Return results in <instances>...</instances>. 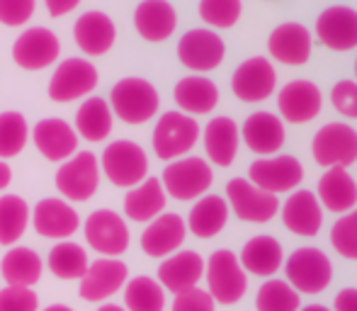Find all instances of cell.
Wrapping results in <instances>:
<instances>
[{"label":"cell","mask_w":357,"mask_h":311,"mask_svg":"<svg viewBox=\"0 0 357 311\" xmlns=\"http://www.w3.org/2000/svg\"><path fill=\"white\" fill-rule=\"evenodd\" d=\"M100 168L114 188L132 190L149 178V156L139 144L117 139L105 146L102 156H100Z\"/></svg>","instance_id":"obj_6"},{"label":"cell","mask_w":357,"mask_h":311,"mask_svg":"<svg viewBox=\"0 0 357 311\" xmlns=\"http://www.w3.org/2000/svg\"><path fill=\"white\" fill-rule=\"evenodd\" d=\"M98 311H127L124 307H119V304H102Z\"/></svg>","instance_id":"obj_52"},{"label":"cell","mask_w":357,"mask_h":311,"mask_svg":"<svg viewBox=\"0 0 357 311\" xmlns=\"http://www.w3.org/2000/svg\"><path fill=\"white\" fill-rule=\"evenodd\" d=\"M333 311H357V287H345L335 294Z\"/></svg>","instance_id":"obj_47"},{"label":"cell","mask_w":357,"mask_h":311,"mask_svg":"<svg viewBox=\"0 0 357 311\" xmlns=\"http://www.w3.org/2000/svg\"><path fill=\"white\" fill-rule=\"evenodd\" d=\"M90 260L80 243L73 241H59L47 255V268L59 280H80L88 270Z\"/></svg>","instance_id":"obj_36"},{"label":"cell","mask_w":357,"mask_h":311,"mask_svg":"<svg viewBox=\"0 0 357 311\" xmlns=\"http://www.w3.org/2000/svg\"><path fill=\"white\" fill-rule=\"evenodd\" d=\"M29 139L34 142L37 151L47 160L54 163H63L78 151V134L68 122L56 117L39 119L34 129L29 132Z\"/></svg>","instance_id":"obj_20"},{"label":"cell","mask_w":357,"mask_h":311,"mask_svg":"<svg viewBox=\"0 0 357 311\" xmlns=\"http://www.w3.org/2000/svg\"><path fill=\"white\" fill-rule=\"evenodd\" d=\"M185 238H188V224L180 214H158L153 222L146 224L139 243L149 258H168L178 253Z\"/></svg>","instance_id":"obj_21"},{"label":"cell","mask_w":357,"mask_h":311,"mask_svg":"<svg viewBox=\"0 0 357 311\" xmlns=\"http://www.w3.org/2000/svg\"><path fill=\"white\" fill-rule=\"evenodd\" d=\"M316 197L326 212L345 214L357 204V183L348 168H326L316 185Z\"/></svg>","instance_id":"obj_28"},{"label":"cell","mask_w":357,"mask_h":311,"mask_svg":"<svg viewBox=\"0 0 357 311\" xmlns=\"http://www.w3.org/2000/svg\"><path fill=\"white\" fill-rule=\"evenodd\" d=\"M311 156L321 168H348L357 160V132L343 122L324 124L314 134Z\"/></svg>","instance_id":"obj_9"},{"label":"cell","mask_w":357,"mask_h":311,"mask_svg":"<svg viewBox=\"0 0 357 311\" xmlns=\"http://www.w3.org/2000/svg\"><path fill=\"white\" fill-rule=\"evenodd\" d=\"M114 114L105 98H88L75 112V134L90 144H100L112 134Z\"/></svg>","instance_id":"obj_34"},{"label":"cell","mask_w":357,"mask_h":311,"mask_svg":"<svg viewBox=\"0 0 357 311\" xmlns=\"http://www.w3.org/2000/svg\"><path fill=\"white\" fill-rule=\"evenodd\" d=\"M331 105L348 119H357V80H338L331 90Z\"/></svg>","instance_id":"obj_44"},{"label":"cell","mask_w":357,"mask_h":311,"mask_svg":"<svg viewBox=\"0 0 357 311\" xmlns=\"http://www.w3.org/2000/svg\"><path fill=\"white\" fill-rule=\"evenodd\" d=\"M29 222H32L34 232L39 236L54 241H68L80 229L78 212H75L66 199H59V197H47L34 204L32 214H29Z\"/></svg>","instance_id":"obj_18"},{"label":"cell","mask_w":357,"mask_h":311,"mask_svg":"<svg viewBox=\"0 0 357 311\" xmlns=\"http://www.w3.org/2000/svg\"><path fill=\"white\" fill-rule=\"evenodd\" d=\"M301 294L287 280H265L255 294V311H299Z\"/></svg>","instance_id":"obj_39"},{"label":"cell","mask_w":357,"mask_h":311,"mask_svg":"<svg viewBox=\"0 0 357 311\" xmlns=\"http://www.w3.org/2000/svg\"><path fill=\"white\" fill-rule=\"evenodd\" d=\"M241 265L245 273L255 275V278H273L275 273H280L284 263V250L275 236L260 234L253 236L243 243L238 255Z\"/></svg>","instance_id":"obj_29"},{"label":"cell","mask_w":357,"mask_h":311,"mask_svg":"<svg viewBox=\"0 0 357 311\" xmlns=\"http://www.w3.org/2000/svg\"><path fill=\"white\" fill-rule=\"evenodd\" d=\"M44 311H73L71 307H66V304H49Z\"/></svg>","instance_id":"obj_51"},{"label":"cell","mask_w":357,"mask_h":311,"mask_svg":"<svg viewBox=\"0 0 357 311\" xmlns=\"http://www.w3.org/2000/svg\"><path fill=\"white\" fill-rule=\"evenodd\" d=\"M165 202L168 195L160 185V178H146L124 195V214L137 224H149L158 214H163Z\"/></svg>","instance_id":"obj_32"},{"label":"cell","mask_w":357,"mask_h":311,"mask_svg":"<svg viewBox=\"0 0 357 311\" xmlns=\"http://www.w3.org/2000/svg\"><path fill=\"white\" fill-rule=\"evenodd\" d=\"M214 183V170L199 156H185V158L170 160L160 175L165 195L178 202H190L207 195V190Z\"/></svg>","instance_id":"obj_5"},{"label":"cell","mask_w":357,"mask_h":311,"mask_svg":"<svg viewBox=\"0 0 357 311\" xmlns=\"http://www.w3.org/2000/svg\"><path fill=\"white\" fill-rule=\"evenodd\" d=\"M204 278V258L195 250H178V253L163 258L158 265V285L170 294L188 292L199 287Z\"/></svg>","instance_id":"obj_22"},{"label":"cell","mask_w":357,"mask_h":311,"mask_svg":"<svg viewBox=\"0 0 357 311\" xmlns=\"http://www.w3.org/2000/svg\"><path fill=\"white\" fill-rule=\"evenodd\" d=\"M37 10V0H0V24L22 27Z\"/></svg>","instance_id":"obj_45"},{"label":"cell","mask_w":357,"mask_h":311,"mask_svg":"<svg viewBox=\"0 0 357 311\" xmlns=\"http://www.w3.org/2000/svg\"><path fill=\"white\" fill-rule=\"evenodd\" d=\"M10 180H13V170H10V165L5 160H0V192L8 188Z\"/></svg>","instance_id":"obj_49"},{"label":"cell","mask_w":357,"mask_h":311,"mask_svg":"<svg viewBox=\"0 0 357 311\" xmlns=\"http://www.w3.org/2000/svg\"><path fill=\"white\" fill-rule=\"evenodd\" d=\"M316 39L331 52H353L357 49V10L333 5L316 20Z\"/></svg>","instance_id":"obj_19"},{"label":"cell","mask_w":357,"mask_h":311,"mask_svg":"<svg viewBox=\"0 0 357 311\" xmlns=\"http://www.w3.org/2000/svg\"><path fill=\"white\" fill-rule=\"evenodd\" d=\"M204 278H207V292L216 304H238L248 292V273L241 265L238 255L221 248L209 255L204 263Z\"/></svg>","instance_id":"obj_3"},{"label":"cell","mask_w":357,"mask_h":311,"mask_svg":"<svg viewBox=\"0 0 357 311\" xmlns=\"http://www.w3.org/2000/svg\"><path fill=\"white\" fill-rule=\"evenodd\" d=\"M44 5H47L52 17H63V15L73 13V10L78 8L80 0H44Z\"/></svg>","instance_id":"obj_48"},{"label":"cell","mask_w":357,"mask_h":311,"mask_svg":"<svg viewBox=\"0 0 357 311\" xmlns=\"http://www.w3.org/2000/svg\"><path fill=\"white\" fill-rule=\"evenodd\" d=\"M331 245L345 260H357V209L345 212L331 227Z\"/></svg>","instance_id":"obj_41"},{"label":"cell","mask_w":357,"mask_h":311,"mask_svg":"<svg viewBox=\"0 0 357 311\" xmlns=\"http://www.w3.org/2000/svg\"><path fill=\"white\" fill-rule=\"evenodd\" d=\"M284 280L299 294H321L333 282V263L316 245L296 248L284 263Z\"/></svg>","instance_id":"obj_2"},{"label":"cell","mask_w":357,"mask_h":311,"mask_svg":"<svg viewBox=\"0 0 357 311\" xmlns=\"http://www.w3.org/2000/svg\"><path fill=\"white\" fill-rule=\"evenodd\" d=\"M229 214V204L221 195H204L192 204L185 224H188V232L197 238H214L216 234L224 232Z\"/></svg>","instance_id":"obj_33"},{"label":"cell","mask_w":357,"mask_h":311,"mask_svg":"<svg viewBox=\"0 0 357 311\" xmlns=\"http://www.w3.org/2000/svg\"><path fill=\"white\" fill-rule=\"evenodd\" d=\"M73 39H75V47L85 56H105L114 47L117 27H114V22L105 13L88 10V13H83L75 20Z\"/></svg>","instance_id":"obj_25"},{"label":"cell","mask_w":357,"mask_h":311,"mask_svg":"<svg viewBox=\"0 0 357 311\" xmlns=\"http://www.w3.org/2000/svg\"><path fill=\"white\" fill-rule=\"evenodd\" d=\"M284 122L273 112H253L241 127V142L258 156H275L284 146Z\"/></svg>","instance_id":"obj_26"},{"label":"cell","mask_w":357,"mask_h":311,"mask_svg":"<svg viewBox=\"0 0 357 311\" xmlns=\"http://www.w3.org/2000/svg\"><path fill=\"white\" fill-rule=\"evenodd\" d=\"M61 54V42L47 27H29L15 39L13 44V61L22 71H42L56 63Z\"/></svg>","instance_id":"obj_15"},{"label":"cell","mask_w":357,"mask_h":311,"mask_svg":"<svg viewBox=\"0 0 357 311\" xmlns=\"http://www.w3.org/2000/svg\"><path fill=\"white\" fill-rule=\"evenodd\" d=\"M324 107V93L311 80H291L278 93V109L289 124H309L316 119Z\"/></svg>","instance_id":"obj_17"},{"label":"cell","mask_w":357,"mask_h":311,"mask_svg":"<svg viewBox=\"0 0 357 311\" xmlns=\"http://www.w3.org/2000/svg\"><path fill=\"white\" fill-rule=\"evenodd\" d=\"M85 243L102 258H119L129 248V227L112 209H95L83 224Z\"/></svg>","instance_id":"obj_10"},{"label":"cell","mask_w":357,"mask_h":311,"mask_svg":"<svg viewBox=\"0 0 357 311\" xmlns=\"http://www.w3.org/2000/svg\"><path fill=\"white\" fill-rule=\"evenodd\" d=\"M248 180L270 195L294 192L304 180V165L294 156H265L250 163Z\"/></svg>","instance_id":"obj_11"},{"label":"cell","mask_w":357,"mask_h":311,"mask_svg":"<svg viewBox=\"0 0 357 311\" xmlns=\"http://www.w3.org/2000/svg\"><path fill=\"white\" fill-rule=\"evenodd\" d=\"M124 309L127 311H163L165 289L158 285V280L146 278V275L127 280V285H124Z\"/></svg>","instance_id":"obj_38"},{"label":"cell","mask_w":357,"mask_h":311,"mask_svg":"<svg viewBox=\"0 0 357 311\" xmlns=\"http://www.w3.org/2000/svg\"><path fill=\"white\" fill-rule=\"evenodd\" d=\"M0 273L8 285L15 287H34L42 280L44 263L37 250L24 248V245H13L0 260Z\"/></svg>","instance_id":"obj_35"},{"label":"cell","mask_w":357,"mask_h":311,"mask_svg":"<svg viewBox=\"0 0 357 311\" xmlns=\"http://www.w3.org/2000/svg\"><path fill=\"white\" fill-rule=\"evenodd\" d=\"M314 39L311 32L299 22H284L275 27L268 37V52L275 61L284 66H304L311 59Z\"/></svg>","instance_id":"obj_23"},{"label":"cell","mask_w":357,"mask_h":311,"mask_svg":"<svg viewBox=\"0 0 357 311\" xmlns=\"http://www.w3.org/2000/svg\"><path fill=\"white\" fill-rule=\"evenodd\" d=\"M0 311H39V299L32 287H8L0 289Z\"/></svg>","instance_id":"obj_43"},{"label":"cell","mask_w":357,"mask_h":311,"mask_svg":"<svg viewBox=\"0 0 357 311\" xmlns=\"http://www.w3.org/2000/svg\"><path fill=\"white\" fill-rule=\"evenodd\" d=\"M275 88H278V73L265 56L245 59L231 76V90L243 103H263L273 98Z\"/></svg>","instance_id":"obj_16"},{"label":"cell","mask_w":357,"mask_h":311,"mask_svg":"<svg viewBox=\"0 0 357 311\" xmlns=\"http://www.w3.org/2000/svg\"><path fill=\"white\" fill-rule=\"evenodd\" d=\"M170 311H216V302L207 289L192 287L188 292L175 294Z\"/></svg>","instance_id":"obj_46"},{"label":"cell","mask_w":357,"mask_h":311,"mask_svg":"<svg viewBox=\"0 0 357 311\" xmlns=\"http://www.w3.org/2000/svg\"><path fill=\"white\" fill-rule=\"evenodd\" d=\"M355 78H357V59H355Z\"/></svg>","instance_id":"obj_53"},{"label":"cell","mask_w":357,"mask_h":311,"mask_svg":"<svg viewBox=\"0 0 357 311\" xmlns=\"http://www.w3.org/2000/svg\"><path fill=\"white\" fill-rule=\"evenodd\" d=\"M199 137H202V129H199L197 119L180 109H170L158 117L151 142H153L155 156L170 163V160H178L192 151Z\"/></svg>","instance_id":"obj_4"},{"label":"cell","mask_w":357,"mask_h":311,"mask_svg":"<svg viewBox=\"0 0 357 311\" xmlns=\"http://www.w3.org/2000/svg\"><path fill=\"white\" fill-rule=\"evenodd\" d=\"M109 109L124 124H146L158 114L160 95L144 78H122L109 90Z\"/></svg>","instance_id":"obj_1"},{"label":"cell","mask_w":357,"mask_h":311,"mask_svg":"<svg viewBox=\"0 0 357 311\" xmlns=\"http://www.w3.org/2000/svg\"><path fill=\"white\" fill-rule=\"evenodd\" d=\"M129 280V268L119 258H102L88 265L85 275L80 278V297L85 302H107L109 297H114L117 292H122L124 285Z\"/></svg>","instance_id":"obj_14"},{"label":"cell","mask_w":357,"mask_h":311,"mask_svg":"<svg viewBox=\"0 0 357 311\" xmlns=\"http://www.w3.org/2000/svg\"><path fill=\"white\" fill-rule=\"evenodd\" d=\"M299 311H333V309H328L326 304H306V307H301Z\"/></svg>","instance_id":"obj_50"},{"label":"cell","mask_w":357,"mask_h":311,"mask_svg":"<svg viewBox=\"0 0 357 311\" xmlns=\"http://www.w3.org/2000/svg\"><path fill=\"white\" fill-rule=\"evenodd\" d=\"M134 27L146 42H165L178 27V13L168 0H142L134 10Z\"/></svg>","instance_id":"obj_27"},{"label":"cell","mask_w":357,"mask_h":311,"mask_svg":"<svg viewBox=\"0 0 357 311\" xmlns=\"http://www.w3.org/2000/svg\"><path fill=\"white\" fill-rule=\"evenodd\" d=\"M199 17L212 29H229L241 20V0H199Z\"/></svg>","instance_id":"obj_42"},{"label":"cell","mask_w":357,"mask_h":311,"mask_svg":"<svg viewBox=\"0 0 357 311\" xmlns=\"http://www.w3.org/2000/svg\"><path fill=\"white\" fill-rule=\"evenodd\" d=\"M173 100L178 105L180 112L190 114V117H199V114L214 112V107L219 105V88L212 78L204 76H188L180 78L178 85L173 90Z\"/></svg>","instance_id":"obj_31"},{"label":"cell","mask_w":357,"mask_h":311,"mask_svg":"<svg viewBox=\"0 0 357 311\" xmlns=\"http://www.w3.org/2000/svg\"><path fill=\"white\" fill-rule=\"evenodd\" d=\"M29 204L17 195H3L0 197V245L13 248L29 227Z\"/></svg>","instance_id":"obj_37"},{"label":"cell","mask_w":357,"mask_h":311,"mask_svg":"<svg viewBox=\"0 0 357 311\" xmlns=\"http://www.w3.org/2000/svg\"><path fill=\"white\" fill-rule=\"evenodd\" d=\"M204 153L214 165L229 168L236 160L241 144V127L231 117H214L202 129Z\"/></svg>","instance_id":"obj_30"},{"label":"cell","mask_w":357,"mask_h":311,"mask_svg":"<svg viewBox=\"0 0 357 311\" xmlns=\"http://www.w3.org/2000/svg\"><path fill=\"white\" fill-rule=\"evenodd\" d=\"M56 190L68 202H88L100 188V160L90 151H75L56 170Z\"/></svg>","instance_id":"obj_8"},{"label":"cell","mask_w":357,"mask_h":311,"mask_svg":"<svg viewBox=\"0 0 357 311\" xmlns=\"http://www.w3.org/2000/svg\"><path fill=\"white\" fill-rule=\"evenodd\" d=\"M226 204L229 212L236 214L241 222L248 224H268L280 212L278 195H270L260 190L245 178H234L226 183Z\"/></svg>","instance_id":"obj_7"},{"label":"cell","mask_w":357,"mask_h":311,"mask_svg":"<svg viewBox=\"0 0 357 311\" xmlns=\"http://www.w3.org/2000/svg\"><path fill=\"white\" fill-rule=\"evenodd\" d=\"M226 56V47L214 29H190L178 42V59L188 71L209 73L221 66Z\"/></svg>","instance_id":"obj_12"},{"label":"cell","mask_w":357,"mask_h":311,"mask_svg":"<svg viewBox=\"0 0 357 311\" xmlns=\"http://www.w3.org/2000/svg\"><path fill=\"white\" fill-rule=\"evenodd\" d=\"M29 142V124L22 112H0V160L22 153Z\"/></svg>","instance_id":"obj_40"},{"label":"cell","mask_w":357,"mask_h":311,"mask_svg":"<svg viewBox=\"0 0 357 311\" xmlns=\"http://www.w3.org/2000/svg\"><path fill=\"white\" fill-rule=\"evenodd\" d=\"M98 68L85 59H66L49 80V98L54 103H73L98 88Z\"/></svg>","instance_id":"obj_13"},{"label":"cell","mask_w":357,"mask_h":311,"mask_svg":"<svg viewBox=\"0 0 357 311\" xmlns=\"http://www.w3.org/2000/svg\"><path fill=\"white\" fill-rule=\"evenodd\" d=\"M280 217L289 234L294 236H316L324 227V207L311 190H294L280 207Z\"/></svg>","instance_id":"obj_24"}]
</instances>
